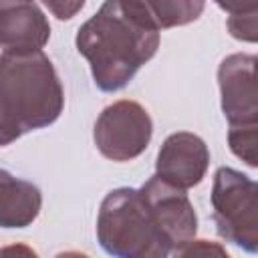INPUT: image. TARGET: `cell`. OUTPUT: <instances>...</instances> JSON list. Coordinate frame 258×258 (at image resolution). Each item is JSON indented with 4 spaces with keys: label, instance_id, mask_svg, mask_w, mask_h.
<instances>
[{
    "label": "cell",
    "instance_id": "obj_1",
    "mask_svg": "<svg viewBox=\"0 0 258 258\" xmlns=\"http://www.w3.org/2000/svg\"><path fill=\"white\" fill-rule=\"evenodd\" d=\"M75 44L87 58L97 89L115 93L155 56L159 30L151 24L143 0H109L81 24Z\"/></svg>",
    "mask_w": 258,
    "mask_h": 258
},
{
    "label": "cell",
    "instance_id": "obj_2",
    "mask_svg": "<svg viewBox=\"0 0 258 258\" xmlns=\"http://www.w3.org/2000/svg\"><path fill=\"white\" fill-rule=\"evenodd\" d=\"M64 109V89L44 50L0 52V147L52 125Z\"/></svg>",
    "mask_w": 258,
    "mask_h": 258
},
{
    "label": "cell",
    "instance_id": "obj_3",
    "mask_svg": "<svg viewBox=\"0 0 258 258\" xmlns=\"http://www.w3.org/2000/svg\"><path fill=\"white\" fill-rule=\"evenodd\" d=\"M97 240L113 258H169L173 252L135 187H117L103 198Z\"/></svg>",
    "mask_w": 258,
    "mask_h": 258
},
{
    "label": "cell",
    "instance_id": "obj_4",
    "mask_svg": "<svg viewBox=\"0 0 258 258\" xmlns=\"http://www.w3.org/2000/svg\"><path fill=\"white\" fill-rule=\"evenodd\" d=\"M218 236L248 254L258 252V185L234 167H218L212 183Z\"/></svg>",
    "mask_w": 258,
    "mask_h": 258
},
{
    "label": "cell",
    "instance_id": "obj_5",
    "mask_svg": "<svg viewBox=\"0 0 258 258\" xmlns=\"http://www.w3.org/2000/svg\"><path fill=\"white\" fill-rule=\"evenodd\" d=\"M153 135V121L143 105L121 99L107 105L93 127V141L99 153L111 161L139 157Z\"/></svg>",
    "mask_w": 258,
    "mask_h": 258
},
{
    "label": "cell",
    "instance_id": "obj_6",
    "mask_svg": "<svg viewBox=\"0 0 258 258\" xmlns=\"http://www.w3.org/2000/svg\"><path fill=\"white\" fill-rule=\"evenodd\" d=\"M256 62V54L234 52L218 67L220 103L230 127L258 125Z\"/></svg>",
    "mask_w": 258,
    "mask_h": 258
},
{
    "label": "cell",
    "instance_id": "obj_7",
    "mask_svg": "<svg viewBox=\"0 0 258 258\" xmlns=\"http://www.w3.org/2000/svg\"><path fill=\"white\" fill-rule=\"evenodd\" d=\"M139 194L145 206L149 208L155 224L169 242L171 250L196 238L198 214L185 189L173 187L163 179H159L157 175H153L139 187Z\"/></svg>",
    "mask_w": 258,
    "mask_h": 258
},
{
    "label": "cell",
    "instance_id": "obj_8",
    "mask_svg": "<svg viewBox=\"0 0 258 258\" xmlns=\"http://www.w3.org/2000/svg\"><path fill=\"white\" fill-rule=\"evenodd\" d=\"M208 167L210 149L206 141L191 131L167 135L155 159V175L179 189H189L202 183Z\"/></svg>",
    "mask_w": 258,
    "mask_h": 258
},
{
    "label": "cell",
    "instance_id": "obj_9",
    "mask_svg": "<svg viewBox=\"0 0 258 258\" xmlns=\"http://www.w3.org/2000/svg\"><path fill=\"white\" fill-rule=\"evenodd\" d=\"M50 38V22L36 2L0 0V48L42 50Z\"/></svg>",
    "mask_w": 258,
    "mask_h": 258
},
{
    "label": "cell",
    "instance_id": "obj_10",
    "mask_svg": "<svg viewBox=\"0 0 258 258\" xmlns=\"http://www.w3.org/2000/svg\"><path fill=\"white\" fill-rule=\"evenodd\" d=\"M42 208L38 185L0 167V228H26Z\"/></svg>",
    "mask_w": 258,
    "mask_h": 258
},
{
    "label": "cell",
    "instance_id": "obj_11",
    "mask_svg": "<svg viewBox=\"0 0 258 258\" xmlns=\"http://www.w3.org/2000/svg\"><path fill=\"white\" fill-rule=\"evenodd\" d=\"M151 24L161 32L198 20L206 8L202 0H143Z\"/></svg>",
    "mask_w": 258,
    "mask_h": 258
},
{
    "label": "cell",
    "instance_id": "obj_12",
    "mask_svg": "<svg viewBox=\"0 0 258 258\" xmlns=\"http://www.w3.org/2000/svg\"><path fill=\"white\" fill-rule=\"evenodd\" d=\"M218 6L230 14L226 20V26L234 38L244 42H256L258 38V26H256L258 4L256 2L246 6H232V4H218Z\"/></svg>",
    "mask_w": 258,
    "mask_h": 258
},
{
    "label": "cell",
    "instance_id": "obj_13",
    "mask_svg": "<svg viewBox=\"0 0 258 258\" xmlns=\"http://www.w3.org/2000/svg\"><path fill=\"white\" fill-rule=\"evenodd\" d=\"M228 145L230 151L242 159L248 167H258V125H240L228 129Z\"/></svg>",
    "mask_w": 258,
    "mask_h": 258
},
{
    "label": "cell",
    "instance_id": "obj_14",
    "mask_svg": "<svg viewBox=\"0 0 258 258\" xmlns=\"http://www.w3.org/2000/svg\"><path fill=\"white\" fill-rule=\"evenodd\" d=\"M171 258H232L220 242L212 240H189L171 252Z\"/></svg>",
    "mask_w": 258,
    "mask_h": 258
},
{
    "label": "cell",
    "instance_id": "obj_15",
    "mask_svg": "<svg viewBox=\"0 0 258 258\" xmlns=\"http://www.w3.org/2000/svg\"><path fill=\"white\" fill-rule=\"evenodd\" d=\"M48 12H52L58 20H71L79 10L85 8V2H54V0H46L42 4Z\"/></svg>",
    "mask_w": 258,
    "mask_h": 258
},
{
    "label": "cell",
    "instance_id": "obj_16",
    "mask_svg": "<svg viewBox=\"0 0 258 258\" xmlns=\"http://www.w3.org/2000/svg\"><path fill=\"white\" fill-rule=\"evenodd\" d=\"M0 258H40V256L30 246L16 242V244H8L0 248Z\"/></svg>",
    "mask_w": 258,
    "mask_h": 258
},
{
    "label": "cell",
    "instance_id": "obj_17",
    "mask_svg": "<svg viewBox=\"0 0 258 258\" xmlns=\"http://www.w3.org/2000/svg\"><path fill=\"white\" fill-rule=\"evenodd\" d=\"M54 258H89V256L79 250H64V252H58Z\"/></svg>",
    "mask_w": 258,
    "mask_h": 258
}]
</instances>
